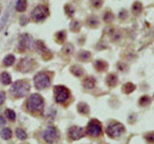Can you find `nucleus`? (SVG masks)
<instances>
[{"mask_svg":"<svg viewBox=\"0 0 154 144\" xmlns=\"http://www.w3.org/2000/svg\"><path fill=\"white\" fill-rule=\"evenodd\" d=\"M64 11H65V13L69 16V17H71L74 13H75V8L71 6V5H65V7H64Z\"/></svg>","mask_w":154,"mask_h":144,"instance_id":"34","label":"nucleus"},{"mask_svg":"<svg viewBox=\"0 0 154 144\" xmlns=\"http://www.w3.org/2000/svg\"><path fill=\"white\" fill-rule=\"evenodd\" d=\"M33 83H35L36 89L44 90V89L49 88L51 84V74L49 72H39L35 76Z\"/></svg>","mask_w":154,"mask_h":144,"instance_id":"3","label":"nucleus"},{"mask_svg":"<svg viewBox=\"0 0 154 144\" xmlns=\"http://www.w3.org/2000/svg\"><path fill=\"white\" fill-rule=\"evenodd\" d=\"M16 135H17V137H18L19 140H21V141H23V140H26V137H27V136H26V132H25L23 129H20V128H18V129L16 130Z\"/></svg>","mask_w":154,"mask_h":144,"instance_id":"32","label":"nucleus"},{"mask_svg":"<svg viewBox=\"0 0 154 144\" xmlns=\"http://www.w3.org/2000/svg\"><path fill=\"white\" fill-rule=\"evenodd\" d=\"M139 104H140L141 106H147V105H149V104H151V97H148V96L141 97L140 100H139Z\"/></svg>","mask_w":154,"mask_h":144,"instance_id":"28","label":"nucleus"},{"mask_svg":"<svg viewBox=\"0 0 154 144\" xmlns=\"http://www.w3.org/2000/svg\"><path fill=\"white\" fill-rule=\"evenodd\" d=\"M14 62H16V57H14L13 54H8V56H6V57L4 58L2 64H4V66L8 68V66H12V65L14 64Z\"/></svg>","mask_w":154,"mask_h":144,"instance_id":"19","label":"nucleus"},{"mask_svg":"<svg viewBox=\"0 0 154 144\" xmlns=\"http://www.w3.org/2000/svg\"><path fill=\"white\" fill-rule=\"evenodd\" d=\"M77 111L81 113V115H88L89 113V106L87 103L84 102H81L77 104Z\"/></svg>","mask_w":154,"mask_h":144,"instance_id":"17","label":"nucleus"},{"mask_svg":"<svg viewBox=\"0 0 154 144\" xmlns=\"http://www.w3.org/2000/svg\"><path fill=\"white\" fill-rule=\"evenodd\" d=\"M27 8V0H18L16 5V10L18 12H25Z\"/></svg>","mask_w":154,"mask_h":144,"instance_id":"21","label":"nucleus"},{"mask_svg":"<svg viewBox=\"0 0 154 144\" xmlns=\"http://www.w3.org/2000/svg\"><path fill=\"white\" fill-rule=\"evenodd\" d=\"M145 140L148 144H154V131L152 132H147L145 135Z\"/></svg>","mask_w":154,"mask_h":144,"instance_id":"33","label":"nucleus"},{"mask_svg":"<svg viewBox=\"0 0 154 144\" xmlns=\"http://www.w3.org/2000/svg\"><path fill=\"white\" fill-rule=\"evenodd\" d=\"M77 58L79 59V60H82V62H89L90 60V58H91V53L89 52V51H79L78 54H77Z\"/></svg>","mask_w":154,"mask_h":144,"instance_id":"18","label":"nucleus"},{"mask_svg":"<svg viewBox=\"0 0 154 144\" xmlns=\"http://www.w3.org/2000/svg\"><path fill=\"white\" fill-rule=\"evenodd\" d=\"M70 72H71L74 76H76V77H82V76L84 74L83 68H81L79 65H72V66L70 68Z\"/></svg>","mask_w":154,"mask_h":144,"instance_id":"16","label":"nucleus"},{"mask_svg":"<svg viewBox=\"0 0 154 144\" xmlns=\"http://www.w3.org/2000/svg\"><path fill=\"white\" fill-rule=\"evenodd\" d=\"M0 14H1V8H0Z\"/></svg>","mask_w":154,"mask_h":144,"instance_id":"42","label":"nucleus"},{"mask_svg":"<svg viewBox=\"0 0 154 144\" xmlns=\"http://www.w3.org/2000/svg\"><path fill=\"white\" fill-rule=\"evenodd\" d=\"M79 28H81V24H79L77 20H72L71 24H70V30H71L72 32H78Z\"/></svg>","mask_w":154,"mask_h":144,"instance_id":"30","label":"nucleus"},{"mask_svg":"<svg viewBox=\"0 0 154 144\" xmlns=\"http://www.w3.org/2000/svg\"><path fill=\"white\" fill-rule=\"evenodd\" d=\"M42 57L45 59V60H50L52 58V53L50 52V50H45L43 53H42Z\"/></svg>","mask_w":154,"mask_h":144,"instance_id":"36","label":"nucleus"},{"mask_svg":"<svg viewBox=\"0 0 154 144\" xmlns=\"http://www.w3.org/2000/svg\"><path fill=\"white\" fill-rule=\"evenodd\" d=\"M135 90V85L133 83H126L123 86H122V92L123 93H132Z\"/></svg>","mask_w":154,"mask_h":144,"instance_id":"22","label":"nucleus"},{"mask_svg":"<svg viewBox=\"0 0 154 144\" xmlns=\"http://www.w3.org/2000/svg\"><path fill=\"white\" fill-rule=\"evenodd\" d=\"M107 135L112 138H119L125 132V126L119 122H112L107 126Z\"/></svg>","mask_w":154,"mask_h":144,"instance_id":"6","label":"nucleus"},{"mask_svg":"<svg viewBox=\"0 0 154 144\" xmlns=\"http://www.w3.org/2000/svg\"><path fill=\"white\" fill-rule=\"evenodd\" d=\"M127 17V12L126 11H121V13H120V19H125Z\"/></svg>","mask_w":154,"mask_h":144,"instance_id":"41","label":"nucleus"},{"mask_svg":"<svg viewBox=\"0 0 154 144\" xmlns=\"http://www.w3.org/2000/svg\"><path fill=\"white\" fill-rule=\"evenodd\" d=\"M5 125H6V119H5V117L0 116V128H2Z\"/></svg>","mask_w":154,"mask_h":144,"instance_id":"39","label":"nucleus"},{"mask_svg":"<svg viewBox=\"0 0 154 144\" xmlns=\"http://www.w3.org/2000/svg\"><path fill=\"white\" fill-rule=\"evenodd\" d=\"M0 83L2 85H10L12 83V78H11V76H10L8 72L4 71L0 73Z\"/></svg>","mask_w":154,"mask_h":144,"instance_id":"14","label":"nucleus"},{"mask_svg":"<svg viewBox=\"0 0 154 144\" xmlns=\"http://www.w3.org/2000/svg\"><path fill=\"white\" fill-rule=\"evenodd\" d=\"M117 82H119V79H117V76L115 73H109L106 78V83L109 88H115L117 85Z\"/></svg>","mask_w":154,"mask_h":144,"instance_id":"13","label":"nucleus"},{"mask_svg":"<svg viewBox=\"0 0 154 144\" xmlns=\"http://www.w3.org/2000/svg\"><path fill=\"white\" fill-rule=\"evenodd\" d=\"M0 136H1L2 140H6L7 141V140H10L12 137V130L10 128H4L0 131Z\"/></svg>","mask_w":154,"mask_h":144,"instance_id":"20","label":"nucleus"},{"mask_svg":"<svg viewBox=\"0 0 154 144\" xmlns=\"http://www.w3.org/2000/svg\"><path fill=\"white\" fill-rule=\"evenodd\" d=\"M5 98H6V94H5V92H4V91H0V105H2V104H4V102H5Z\"/></svg>","mask_w":154,"mask_h":144,"instance_id":"38","label":"nucleus"},{"mask_svg":"<svg viewBox=\"0 0 154 144\" xmlns=\"http://www.w3.org/2000/svg\"><path fill=\"white\" fill-rule=\"evenodd\" d=\"M90 4H91L93 7L100 8L102 6V4H103V0H90Z\"/></svg>","mask_w":154,"mask_h":144,"instance_id":"35","label":"nucleus"},{"mask_svg":"<svg viewBox=\"0 0 154 144\" xmlns=\"http://www.w3.org/2000/svg\"><path fill=\"white\" fill-rule=\"evenodd\" d=\"M33 65H35L33 59H31V58H23V59H20L19 63H18V70L20 72H29L31 71Z\"/></svg>","mask_w":154,"mask_h":144,"instance_id":"10","label":"nucleus"},{"mask_svg":"<svg viewBox=\"0 0 154 144\" xmlns=\"http://www.w3.org/2000/svg\"><path fill=\"white\" fill-rule=\"evenodd\" d=\"M94 66L98 72H102V71H106L108 69V63L102 60V59H98L94 63Z\"/></svg>","mask_w":154,"mask_h":144,"instance_id":"15","label":"nucleus"},{"mask_svg":"<svg viewBox=\"0 0 154 144\" xmlns=\"http://www.w3.org/2000/svg\"><path fill=\"white\" fill-rule=\"evenodd\" d=\"M33 45H35V49H36L38 52H40V53H43L45 50H48V49H46V46H45V44H44L42 40H37Z\"/></svg>","mask_w":154,"mask_h":144,"instance_id":"25","label":"nucleus"},{"mask_svg":"<svg viewBox=\"0 0 154 144\" xmlns=\"http://www.w3.org/2000/svg\"><path fill=\"white\" fill-rule=\"evenodd\" d=\"M85 132L91 137L100 136L102 134V124H101V122H98L97 119H91L87 125V131Z\"/></svg>","mask_w":154,"mask_h":144,"instance_id":"8","label":"nucleus"},{"mask_svg":"<svg viewBox=\"0 0 154 144\" xmlns=\"http://www.w3.org/2000/svg\"><path fill=\"white\" fill-rule=\"evenodd\" d=\"M30 89H31V85L27 80H18L12 84L10 91H11V94L14 96L16 98H23L29 93Z\"/></svg>","mask_w":154,"mask_h":144,"instance_id":"2","label":"nucleus"},{"mask_svg":"<svg viewBox=\"0 0 154 144\" xmlns=\"http://www.w3.org/2000/svg\"><path fill=\"white\" fill-rule=\"evenodd\" d=\"M103 20H104V22H112L114 20V14L110 11H107L103 16Z\"/></svg>","mask_w":154,"mask_h":144,"instance_id":"31","label":"nucleus"},{"mask_svg":"<svg viewBox=\"0 0 154 144\" xmlns=\"http://www.w3.org/2000/svg\"><path fill=\"white\" fill-rule=\"evenodd\" d=\"M117 68H119L121 71H126L125 69H127V66H126L125 64H122V63H119V64H117Z\"/></svg>","mask_w":154,"mask_h":144,"instance_id":"40","label":"nucleus"},{"mask_svg":"<svg viewBox=\"0 0 154 144\" xmlns=\"http://www.w3.org/2000/svg\"><path fill=\"white\" fill-rule=\"evenodd\" d=\"M72 51H74V46H72L71 44H66V45L63 47V50H62V53L65 54V56H69V54L72 53Z\"/></svg>","mask_w":154,"mask_h":144,"instance_id":"29","label":"nucleus"},{"mask_svg":"<svg viewBox=\"0 0 154 144\" xmlns=\"http://www.w3.org/2000/svg\"><path fill=\"white\" fill-rule=\"evenodd\" d=\"M5 117H6L8 121L14 122V121H16V112H14L13 110H11V109H6V110H5Z\"/></svg>","mask_w":154,"mask_h":144,"instance_id":"23","label":"nucleus"},{"mask_svg":"<svg viewBox=\"0 0 154 144\" xmlns=\"http://www.w3.org/2000/svg\"><path fill=\"white\" fill-rule=\"evenodd\" d=\"M42 137L43 140L46 142V143H55L59 137V134H58V130L56 129V126L54 125H49L42 134Z\"/></svg>","mask_w":154,"mask_h":144,"instance_id":"7","label":"nucleus"},{"mask_svg":"<svg viewBox=\"0 0 154 144\" xmlns=\"http://www.w3.org/2000/svg\"><path fill=\"white\" fill-rule=\"evenodd\" d=\"M54 94H55V100L58 104H64L70 98V91L66 86L63 85H56L54 88Z\"/></svg>","mask_w":154,"mask_h":144,"instance_id":"4","label":"nucleus"},{"mask_svg":"<svg viewBox=\"0 0 154 144\" xmlns=\"http://www.w3.org/2000/svg\"><path fill=\"white\" fill-rule=\"evenodd\" d=\"M49 16V8L46 5H38L33 8L32 13H31V18L33 19V21L36 22H40L43 20L48 18Z\"/></svg>","mask_w":154,"mask_h":144,"instance_id":"5","label":"nucleus"},{"mask_svg":"<svg viewBox=\"0 0 154 144\" xmlns=\"http://www.w3.org/2000/svg\"><path fill=\"white\" fill-rule=\"evenodd\" d=\"M19 21H20V25H21V26H24V25H26V24H27V21H29V18H27V17L24 14V16H21V17H20Z\"/></svg>","mask_w":154,"mask_h":144,"instance_id":"37","label":"nucleus"},{"mask_svg":"<svg viewBox=\"0 0 154 144\" xmlns=\"http://www.w3.org/2000/svg\"><path fill=\"white\" fill-rule=\"evenodd\" d=\"M26 109L32 113H39L44 109V99L39 93L31 94L26 100Z\"/></svg>","mask_w":154,"mask_h":144,"instance_id":"1","label":"nucleus"},{"mask_svg":"<svg viewBox=\"0 0 154 144\" xmlns=\"http://www.w3.org/2000/svg\"><path fill=\"white\" fill-rule=\"evenodd\" d=\"M132 11H133L134 14H140L141 11H142V4L140 1H135L133 6H132Z\"/></svg>","mask_w":154,"mask_h":144,"instance_id":"24","label":"nucleus"},{"mask_svg":"<svg viewBox=\"0 0 154 144\" xmlns=\"http://www.w3.org/2000/svg\"><path fill=\"white\" fill-rule=\"evenodd\" d=\"M33 47V38L30 34H21L19 38V49L21 51L30 50Z\"/></svg>","mask_w":154,"mask_h":144,"instance_id":"9","label":"nucleus"},{"mask_svg":"<svg viewBox=\"0 0 154 144\" xmlns=\"http://www.w3.org/2000/svg\"><path fill=\"white\" fill-rule=\"evenodd\" d=\"M96 85V80L94 77H85L83 79V88L87 90H93Z\"/></svg>","mask_w":154,"mask_h":144,"instance_id":"12","label":"nucleus"},{"mask_svg":"<svg viewBox=\"0 0 154 144\" xmlns=\"http://www.w3.org/2000/svg\"><path fill=\"white\" fill-rule=\"evenodd\" d=\"M55 38H56V41L59 43V44L64 43L65 39H66V33H65V31H59V32H57Z\"/></svg>","mask_w":154,"mask_h":144,"instance_id":"26","label":"nucleus"},{"mask_svg":"<svg viewBox=\"0 0 154 144\" xmlns=\"http://www.w3.org/2000/svg\"><path fill=\"white\" fill-rule=\"evenodd\" d=\"M68 135H69L70 140L77 141L84 136V130H83V128H79V126H71L68 131Z\"/></svg>","mask_w":154,"mask_h":144,"instance_id":"11","label":"nucleus"},{"mask_svg":"<svg viewBox=\"0 0 154 144\" xmlns=\"http://www.w3.org/2000/svg\"><path fill=\"white\" fill-rule=\"evenodd\" d=\"M87 24L90 27H97L98 26V19L96 17H89L87 19Z\"/></svg>","mask_w":154,"mask_h":144,"instance_id":"27","label":"nucleus"}]
</instances>
